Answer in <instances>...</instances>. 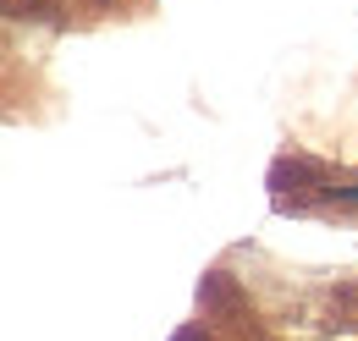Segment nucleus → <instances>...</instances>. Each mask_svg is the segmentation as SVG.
Instances as JSON below:
<instances>
[{"label":"nucleus","instance_id":"1","mask_svg":"<svg viewBox=\"0 0 358 341\" xmlns=\"http://www.w3.org/2000/svg\"><path fill=\"white\" fill-rule=\"evenodd\" d=\"M331 198H336V204H358V187H336Z\"/></svg>","mask_w":358,"mask_h":341}]
</instances>
